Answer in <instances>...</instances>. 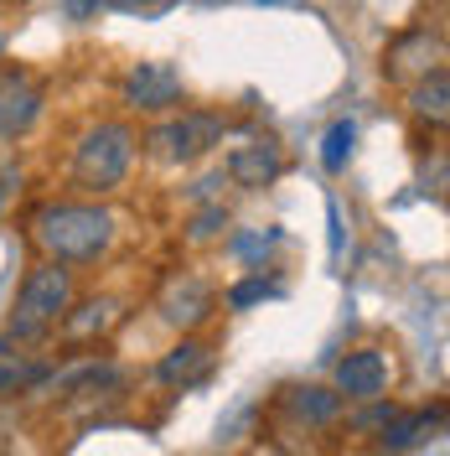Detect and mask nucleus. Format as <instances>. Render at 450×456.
<instances>
[{"mask_svg":"<svg viewBox=\"0 0 450 456\" xmlns=\"http://www.w3.org/2000/svg\"><path fill=\"white\" fill-rule=\"evenodd\" d=\"M114 213L99 202H47L31 213V244L57 265H99L114 244Z\"/></svg>","mask_w":450,"mask_h":456,"instance_id":"f257e3e1","label":"nucleus"},{"mask_svg":"<svg viewBox=\"0 0 450 456\" xmlns=\"http://www.w3.org/2000/svg\"><path fill=\"white\" fill-rule=\"evenodd\" d=\"M78 301V285H73V265H57V259H36L27 270V281L16 290V306H11V342H42L57 332V322L68 316V306Z\"/></svg>","mask_w":450,"mask_h":456,"instance_id":"f03ea898","label":"nucleus"},{"mask_svg":"<svg viewBox=\"0 0 450 456\" xmlns=\"http://www.w3.org/2000/svg\"><path fill=\"white\" fill-rule=\"evenodd\" d=\"M135 151H141V135L125 125V119H99V125H88L78 145H73V187L78 192H114L130 167H135Z\"/></svg>","mask_w":450,"mask_h":456,"instance_id":"7ed1b4c3","label":"nucleus"},{"mask_svg":"<svg viewBox=\"0 0 450 456\" xmlns=\"http://www.w3.org/2000/svg\"><path fill=\"white\" fill-rule=\"evenodd\" d=\"M223 141V119L218 114H202V110H171L161 125H150V135H145V151L156 156V161H166V167H192L202 161L213 145Z\"/></svg>","mask_w":450,"mask_h":456,"instance_id":"20e7f679","label":"nucleus"},{"mask_svg":"<svg viewBox=\"0 0 450 456\" xmlns=\"http://www.w3.org/2000/svg\"><path fill=\"white\" fill-rule=\"evenodd\" d=\"M47 84L27 68H0V141H21L42 119Z\"/></svg>","mask_w":450,"mask_h":456,"instance_id":"39448f33","label":"nucleus"},{"mask_svg":"<svg viewBox=\"0 0 450 456\" xmlns=\"http://www.w3.org/2000/svg\"><path fill=\"white\" fill-rule=\"evenodd\" d=\"M119 94H125L130 110H141V114H171V110H181L187 84H181V73L171 62H135L125 73Z\"/></svg>","mask_w":450,"mask_h":456,"instance_id":"423d86ee","label":"nucleus"},{"mask_svg":"<svg viewBox=\"0 0 450 456\" xmlns=\"http://www.w3.org/2000/svg\"><path fill=\"white\" fill-rule=\"evenodd\" d=\"M440 62H446V42H440V31L409 27L404 37L389 42V53H383V78H389V84H414V78H424V73L440 68Z\"/></svg>","mask_w":450,"mask_h":456,"instance_id":"0eeeda50","label":"nucleus"},{"mask_svg":"<svg viewBox=\"0 0 450 456\" xmlns=\"http://www.w3.org/2000/svg\"><path fill=\"white\" fill-rule=\"evenodd\" d=\"M228 182H238L244 192H259V187H269V182H280L285 171V151L275 135H244V141L228 151Z\"/></svg>","mask_w":450,"mask_h":456,"instance_id":"6e6552de","label":"nucleus"},{"mask_svg":"<svg viewBox=\"0 0 450 456\" xmlns=\"http://www.w3.org/2000/svg\"><path fill=\"white\" fill-rule=\"evenodd\" d=\"M213 306H218V296H213V285L202 281V275H171L161 301H156L161 322L176 327V332H197L202 322L213 316Z\"/></svg>","mask_w":450,"mask_h":456,"instance_id":"1a4fd4ad","label":"nucleus"},{"mask_svg":"<svg viewBox=\"0 0 450 456\" xmlns=\"http://www.w3.org/2000/svg\"><path fill=\"white\" fill-rule=\"evenodd\" d=\"M342 404H367V399H383L389 389V353L383 347H352L337 363V384Z\"/></svg>","mask_w":450,"mask_h":456,"instance_id":"9d476101","label":"nucleus"},{"mask_svg":"<svg viewBox=\"0 0 450 456\" xmlns=\"http://www.w3.org/2000/svg\"><path fill=\"white\" fill-rule=\"evenodd\" d=\"M213 369H218V347L202 342V338H181L166 358L156 363V379H161L166 389H197V384L213 379Z\"/></svg>","mask_w":450,"mask_h":456,"instance_id":"9b49d317","label":"nucleus"},{"mask_svg":"<svg viewBox=\"0 0 450 456\" xmlns=\"http://www.w3.org/2000/svg\"><path fill=\"white\" fill-rule=\"evenodd\" d=\"M440 426H446V404H435V410H394V415L378 426V436H373V452L404 456V452H414L424 436H435Z\"/></svg>","mask_w":450,"mask_h":456,"instance_id":"f8f14e48","label":"nucleus"},{"mask_svg":"<svg viewBox=\"0 0 450 456\" xmlns=\"http://www.w3.org/2000/svg\"><path fill=\"white\" fill-rule=\"evenodd\" d=\"M280 410L306 430H321V426H337L342 420V395L337 389H321V384H290L280 395Z\"/></svg>","mask_w":450,"mask_h":456,"instance_id":"ddd939ff","label":"nucleus"},{"mask_svg":"<svg viewBox=\"0 0 450 456\" xmlns=\"http://www.w3.org/2000/svg\"><path fill=\"white\" fill-rule=\"evenodd\" d=\"M114 322H119V301L114 296H93V301H73L57 327H62L68 342H93V338H104Z\"/></svg>","mask_w":450,"mask_h":456,"instance_id":"4468645a","label":"nucleus"},{"mask_svg":"<svg viewBox=\"0 0 450 456\" xmlns=\"http://www.w3.org/2000/svg\"><path fill=\"white\" fill-rule=\"evenodd\" d=\"M409 114L420 125L446 130V119H450V73L446 68H430L424 78H414V88H409Z\"/></svg>","mask_w":450,"mask_h":456,"instance_id":"2eb2a0df","label":"nucleus"},{"mask_svg":"<svg viewBox=\"0 0 450 456\" xmlns=\"http://www.w3.org/2000/svg\"><path fill=\"white\" fill-rule=\"evenodd\" d=\"M52 379V363H36V358H21V353H0V399L16 395H36L42 384Z\"/></svg>","mask_w":450,"mask_h":456,"instance_id":"dca6fc26","label":"nucleus"},{"mask_svg":"<svg viewBox=\"0 0 450 456\" xmlns=\"http://www.w3.org/2000/svg\"><path fill=\"white\" fill-rule=\"evenodd\" d=\"M352 145H358V125H352V119H337V125L321 135V167L342 171L347 161H352Z\"/></svg>","mask_w":450,"mask_h":456,"instance_id":"f3484780","label":"nucleus"},{"mask_svg":"<svg viewBox=\"0 0 450 456\" xmlns=\"http://www.w3.org/2000/svg\"><path fill=\"white\" fill-rule=\"evenodd\" d=\"M275 296H280V285L259 270V275H249V281H238L233 290H228V306H233V312H249V306H259V301H275Z\"/></svg>","mask_w":450,"mask_h":456,"instance_id":"a211bd4d","label":"nucleus"},{"mask_svg":"<svg viewBox=\"0 0 450 456\" xmlns=\"http://www.w3.org/2000/svg\"><path fill=\"white\" fill-rule=\"evenodd\" d=\"M275 244H280V233H275V228H264V233H238V239H233V255L253 265V259L264 255V249H275Z\"/></svg>","mask_w":450,"mask_h":456,"instance_id":"6ab92c4d","label":"nucleus"},{"mask_svg":"<svg viewBox=\"0 0 450 456\" xmlns=\"http://www.w3.org/2000/svg\"><path fill=\"white\" fill-rule=\"evenodd\" d=\"M109 11H125V16H166L176 0H104Z\"/></svg>","mask_w":450,"mask_h":456,"instance_id":"aec40b11","label":"nucleus"},{"mask_svg":"<svg viewBox=\"0 0 450 456\" xmlns=\"http://www.w3.org/2000/svg\"><path fill=\"white\" fill-rule=\"evenodd\" d=\"M218 228H228V208H223V202H213L207 213H197V224H192V239H213Z\"/></svg>","mask_w":450,"mask_h":456,"instance_id":"412c9836","label":"nucleus"},{"mask_svg":"<svg viewBox=\"0 0 450 456\" xmlns=\"http://www.w3.org/2000/svg\"><path fill=\"white\" fill-rule=\"evenodd\" d=\"M62 5H68V16H73V21H93L104 0H62Z\"/></svg>","mask_w":450,"mask_h":456,"instance_id":"4be33fe9","label":"nucleus"},{"mask_svg":"<svg viewBox=\"0 0 450 456\" xmlns=\"http://www.w3.org/2000/svg\"><path fill=\"white\" fill-rule=\"evenodd\" d=\"M5 347H11V338H0V353H5Z\"/></svg>","mask_w":450,"mask_h":456,"instance_id":"5701e85b","label":"nucleus"},{"mask_svg":"<svg viewBox=\"0 0 450 456\" xmlns=\"http://www.w3.org/2000/svg\"><path fill=\"white\" fill-rule=\"evenodd\" d=\"M264 5H285V0H264Z\"/></svg>","mask_w":450,"mask_h":456,"instance_id":"b1692460","label":"nucleus"},{"mask_svg":"<svg viewBox=\"0 0 450 456\" xmlns=\"http://www.w3.org/2000/svg\"><path fill=\"white\" fill-rule=\"evenodd\" d=\"M0 202H5V187H0Z\"/></svg>","mask_w":450,"mask_h":456,"instance_id":"393cba45","label":"nucleus"}]
</instances>
